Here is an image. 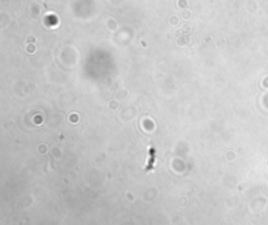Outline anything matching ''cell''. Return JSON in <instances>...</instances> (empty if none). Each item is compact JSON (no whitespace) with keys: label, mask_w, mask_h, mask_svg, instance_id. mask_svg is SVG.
Instances as JSON below:
<instances>
[{"label":"cell","mask_w":268,"mask_h":225,"mask_svg":"<svg viewBox=\"0 0 268 225\" xmlns=\"http://www.w3.org/2000/svg\"><path fill=\"white\" fill-rule=\"evenodd\" d=\"M153 162H154V148H151V157H149V161H148L147 166H145V171H149L153 169Z\"/></svg>","instance_id":"cell-1"}]
</instances>
